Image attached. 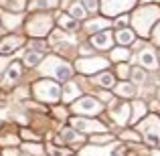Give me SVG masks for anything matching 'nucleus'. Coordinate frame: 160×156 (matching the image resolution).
I'll use <instances>...</instances> for the list:
<instances>
[{"label":"nucleus","instance_id":"15","mask_svg":"<svg viewBox=\"0 0 160 156\" xmlns=\"http://www.w3.org/2000/svg\"><path fill=\"white\" fill-rule=\"evenodd\" d=\"M20 77V65L18 63H12L8 67V73H6V81H16Z\"/></svg>","mask_w":160,"mask_h":156},{"label":"nucleus","instance_id":"1","mask_svg":"<svg viewBox=\"0 0 160 156\" xmlns=\"http://www.w3.org/2000/svg\"><path fill=\"white\" fill-rule=\"evenodd\" d=\"M158 16H160V10L156 6H144L134 14V27L140 31V35L146 37L148 31H150V27L158 20Z\"/></svg>","mask_w":160,"mask_h":156},{"label":"nucleus","instance_id":"10","mask_svg":"<svg viewBox=\"0 0 160 156\" xmlns=\"http://www.w3.org/2000/svg\"><path fill=\"white\" fill-rule=\"evenodd\" d=\"M140 63L146 67V69H156L158 61H156V55L152 51H142L140 53Z\"/></svg>","mask_w":160,"mask_h":156},{"label":"nucleus","instance_id":"11","mask_svg":"<svg viewBox=\"0 0 160 156\" xmlns=\"http://www.w3.org/2000/svg\"><path fill=\"white\" fill-rule=\"evenodd\" d=\"M91 43L95 45V47H99V49H108L109 45H112V35L106 31V33H98V35L91 39Z\"/></svg>","mask_w":160,"mask_h":156},{"label":"nucleus","instance_id":"13","mask_svg":"<svg viewBox=\"0 0 160 156\" xmlns=\"http://www.w3.org/2000/svg\"><path fill=\"white\" fill-rule=\"evenodd\" d=\"M113 118H116L118 124H126V122H128V118H130V105L128 103H122L120 108L113 112Z\"/></svg>","mask_w":160,"mask_h":156},{"label":"nucleus","instance_id":"21","mask_svg":"<svg viewBox=\"0 0 160 156\" xmlns=\"http://www.w3.org/2000/svg\"><path fill=\"white\" fill-rule=\"evenodd\" d=\"M39 61H41V53H37V51H28L24 55V63L27 65H37Z\"/></svg>","mask_w":160,"mask_h":156},{"label":"nucleus","instance_id":"8","mask_svg":"<svg viewBox=\"0 0 160 156\" xmlns=\"http://www.w3.org/2000/svg\"><path fill=\"white\" fill-rule=\"evenodd\" d=\"M71 126H73L75 130H81V132H102V130H103V124L83 120V118H75V120L71 122Z\"/></svg>","mask_w":160,"mask_h":156},{"label":"nucleus","instance_id":"22","mask_svg":"<svg viewBox=\"0 0 160 156\" xmlns=\"http://www.w3.org/2000/svg\"><path fill=\"white\" fill-rule=\"evenodd\" d=\"M69 12H71L73 18H83V16H85V8H83L81 4H73V6L69 8Z\"/></svg>","mask_w":160,"mask_h":156},{"label":"nucleus","instance_id":"19","mask_svg":"<svg viewBox=\"0 0 160 156\" xmlns=\"http://www.w3.org/2000/svg\"><path fill=\"white\" fill-rule=\"evenodd\" d=\"M98 83L102 87H113V75L112 73H102L98 77Z\"/></svg>","mask_w":160,"mask_h":156},{"label":"nucleus","instance_id":"16","mask_svg":"<svg viewBox=\"0 0 160 156\" xmlns=\"http://www.w3.org/2000/svg\"><path fill=\"white\" fill-rule=\"evenodd\" d=\"M116 39H118V43H122V45H130L134 41V33L132 31H120Z\"/></svg>","mask_w":160,"mask_h":156},{"label":"nucleus","instance_id":"5","mask_svg":"<svg viewBox=\"0 0 160 156\" xmlns=\"http://www.w3.org/2000/svg\"><path fill=\"white\" fill-rule=\"evenodd\" d=\"M73 109L77 113H98L99 109H102V103L95 102L93 98H83L73 105Z\"/></svg>","mask_w":160,"mask_h":156},{"label":"nucleus","instance_id":"14","mask_svg":"<svg viewBox=\"0 0 160 156\" xmlns=\"http://www.w3.org/2000/svg\"><path fill=\"white\" fill-rule=\"evenodd\" d=\"M116 91H118L120 95H126V98H130V95L136 93V87H134L132 83H120V85L116 87Z\"/></svg>","mask_w":160,"mask_h":156},{"label":"nucleus","instance_id":"7","mask_svg":"<svg viewBox=\"0 0 160 156\" xmlns=\"http://www.w3.org/2000/svg\"><path fill=\"white\" fill-rule=\"evenodd\" d=\"M106 65H108L106 59H83V61L77 63V69L81 73H93L98 69H103Z\"/></svg>","mask_w":160,"mask_h":156},{"label":"nucleus","instance_id":"25","mask_svg":"<svg viewBox=\"0 0 160 156\" xmlns=\"http://www.w3.org/2000/svg\"><path fill=\"white\" fill-rule=\"evenodd\" d=\"M132 77H134V81H136V83H142V81H144V77H146V75H144V71L136 69V71L132 73Z\"/></svg>","mask_w":160,"mask_h":156},{"label":"nucleus","instance_id":"24","mask_svg":"<svg viewBox=\"0 0 160 156\" xmlns=\"http://www.w3.org/2000/svg\"><path fill=\"white\" fill-rule=\"evenodd\" d=\"M57 4V0H37V6L41 8H49V6H55Z\"/></svg>","mask_w":160,"mask_h":156},{"label":"nucleus","instance_id":"4","mask_svg":"<svg viewBox=\"0 0 160 156\" xmlns=\"http://www.w3.org/2000/svg\"><path fill=\"white\" fill-rule=\"evenodd\" d=\"M43 73H49V75H53V77H57V79H69L71 77V67L67 65V63L51 57L43 65Z\"/></svg>","mask_w":160,"mask_h":156},{"label":"nucleus","instance_id":"12","mask_svg":"<svg viewBox=\"0 0 160 156\" xmlns=\"http://www.w3.org/2000/svg\"><path fill=\"white\" fill-rule=\"evenodd\" d=\"M18 45H22V39H18V37H8V39H4L2 43H0V51L10 53L12 49H16Z\"/></svg>","mask_w":160,"mask_h":156},{"label":"nucleus","instance_id":"29","mask_svg":"<svg viewBox=\"0 0 160 156\" xmlns=\"http://www.w3.org/2000/svg\"><path fill=\"white\" fill-rule=\"evenodd\" d=\"M120 75H128V67L126 65H120Z\"/></svg>","mask_w":160,"mask_h":156},{"label":"nucleus","instance_id":"27","mask_svg":"<svg viewBox=\"0 0 160 156\" xmlns=\"http://www.w3.org/2000/svg\"><path fill=\"white\" fill-rule=\"evenodd\" d=\"M85 6H87V10H95L98 8V0H85Z\"/></svg>","mask_w":160,"mask_h":156},{"label":"nucleus","instance_id":"18","mask_svg":"<svg viewBox=\"0 0 160 156\" xmlns=\"http://www.w3.org/2000/svg\"><path fill=\"white\" fill-rule=\"evenodd\" d=\"M144 113H146V105L142 103V102H136V103H134V113H132V120H134V122H138L142 116H144Z\"/></svg>","mask_w":160,"mask_h":156},{"label":"nucleus","instance_id":"20","mask_svg":"<svg viewBox=\"0 0 160 156\" xmlns=\"http://www.w3.org/2000/svg\"><path fill=\"white\" fill-rule=\"evenodd\" d=\"M59 23H61V27L69 28V31H75V28H77V20H73L71 16H65V14H63L61 18H59Z\"/></svg>","mask_w":160,"mask_h":156},{"label":"nucleus","instance_id":"26","mask_svg":"<svg viewBox=\"0 0 160 156\" xmlns=\"http://www.w3.org/2000/svg\"><path fill=\"white\" fill-rule=\"evenodd\" d=\"M102 27H108V20H95V23H91L89 27V31H95V28H102Z\"/></svg>","mask_w":160,"mask_h":156},{"label":"nucleus","instance_id":"6","mask_svg":"<svg viewBox=\"0 0 160 156\" xmlns=\"http://www.w3.org/2000/svg\"><path fill=\"white\" fill-rule=\"evenodd\" d=\"M134 0H103V12L106 14H118L122 10H128Z\"/></svg>","mask_w":160,"mask_h":156},{"label":"nucleus","instance_id":"2","mask_svg":"<svg viewBox=\"0 0 160 156\" xmlns=\"http://www.w3.org/2000/svg\"><path fill=\"white\" fill-rule=\"evenodd\" d=\"M142 134H144L146 142L150 146H160V120L156 116H148L140 126H138Z\"/></svg>","mask_w":160,"mask_h":156},{"label":"nucleus","instance_id":"28","mask_svg":"<svg viewBox=\"0 0 160 156\" xmlns=\"http://www.w3.org/2000/svg\"><path fill=\"white\" fill-rule=\"evenodd\" d=\"M154 39H156V43L160 45V24L156 27V31H154Z\"/></svg>","mask_w":160,"mask_h":156},{"label":"nucleus","instance_id":"9","mask_svg":"<svg viewBox=\"0 0 160 156\" xmlns=\"http://www.w3.org/2000/svg\"><path fill=\"white\" fill-rule=\"evenodd\" d=\"M49 27H51V20L47 16H39V18H32V23L28 24V31L32 35H43L45 31H49Z\"/></svg>","mask_w":160,"mask_h":156},{"label":"nucleus","instance_id":"23","mask_svg":"<svg viewBox=\"0 0 160 156\" xmlns=\"http://www.w3.org/2000/svg\"><path fill=\"white\" fill-rule=\"evenodd\" d=\"M112 57L116 59V61H124V59H128V57H130V53L126 51V49H116V51L112 53Z\"/></svg>","mask_w":160,"mask_h":156},{"label":"nucleus","instance_id":"3","mask_svg":"<svg viewBox=\"0 0 160 156\" xmlns=\"http://www.w3.org/2000/svg\"><path fill=\"white\" fill-rule=\"evenodd\" d=\"M35 95L41 102H57L61 98V89L55 81H39L35 85Z\"/></svg>","mask_w":160,"mask_h":156},{"label":"nucleus","instance_id":"17","mask_svg":"<svg viewBox=\"0 0 160 156\" xmlns=\"http://www.w3.org/2000/svg\"><path fill=\"white\" fill-rule=\"evenodd\" d=\"M77 93H79L77 85H73V83H67V87H65V93H63V99H65V102H71V99H73Z\"/></svg>","mask_w":160,"mask_h":156}]
</instances>
